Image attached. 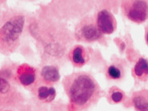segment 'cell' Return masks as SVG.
I'll return each instance as SVG.
<instances>
[{"label": "cell", "mask_w": 148, "mask_h": 111, "mask_svg": "<svg viewBox=\"0 0 148 111\" xmlns=\"http://www.w3.org/2000/svg\"><path fill=\"white\" fill-rule=\"evenodd\" d=\"M60 77L57 67L45 65L42 67L38 73V82L40 84L52 85L59 81Z\"/></svg>", "instance_id": "8"}, {"label": "cell", "mask_w": 148, "mask_h": 111, "mask_svg": "<svg viewBox=\"0 0 148 111\" xmlns=\"http://www.w3.org/2000/svg\"><path fill=\"white\" fill-rule=\"evenodd\" d=\"M145 37L146 43L148 45V25L145 28Z\"/></svg>", "instance_id": "15"}, {"label": "cell", "mask_w": 148, "mask_h": 111, "mask_svg": "<svg viewBox=\"0 0 148 111\" xmlns=\"http://www.w3.org/2000/svg\"><path fill=\"white\" fill-rule=\"evenodd\" d=\"M25 25V16L21 12H3L0 20V52L8 56L15 52L20 44Z\"/></svg>", "instance_id": "2"}, {"label": "cell", "mask_w": 148, "mask_h": 111, "mask_svg": "<svg viewBox=\"0 0 148 111\" xmlns=\"http://www.w3.org/2000/svg\"><path fill=\"white\" fill-rule=\"evenodd\" d=\"M134 76L138 80L145 81L148 79V61L143 58H140L133 69Z\"/></svg>", "instance_id": "12"}, {"label": "cell", "mask_w": 148, "mask_h": 111, "mask_svg": "<svg viewBox=\"0 0 148 111\" xmlns=\"http://www.w3.org/2000/svg\"><path fill=\"white\" fill-rule=\"evenodd\" d=\"M99 29L103 34L113 33L116 29L117 22L113 15L108 10H101L97 13L96 18Z\"/></svg>", "instance_id": "7"}, {"label": "cell", "mask_w": 148, "mask_h": 111, "mask_svg": "<svg viewBox=\"0 0 148 111\" xmlns=\"http://www.w3.org/2000/svg\"><path fill=\"white\" fill-rule=\"evenodd\" d=\"M33 89H36V95L38 99L43 103H49L54 100L56 96V92L51 85L38 83Z\"/></svg>", "instance_id": "10"}, {"label": "cell", "mask_w": 148, "mask_h": 111, "mask_svg": "<svg viewBox=\"0 0 148 111\" xmlns=\"http://www.w3.org/2000/svg\"><path fill=\"white\" fill-rule=\"evenodd\" d=\"M37 70L34 67L27 64H23L17 67L15 76V81L20 83L22 86L26 88H34L38 83Z\"/></svg>", "instance_id": "6"}, {"label": "cell", "mask_w": 148, "mask_h": 111, "mask_svg": "<svg viewBox=\"0 0 148 111\" xmlns=\"http://www.w3.org/2000/svg\"><path fill=\"white\" fill-rule=\"evenodd\" d=\"M0 106L2 108H11L18 106L23 100L22 96L11 81L1 77L0 86Z\"/></svg>", "instance_id": "5"}, {"label": "cell", "mask_w": 148, "mask_h": 111, "mask_svg": "<svg viewBox=\"0 0 148 111\" xmlns=\"http://www.w3.org/2000/svg\"><path fill=\"white\" fill-rule=\"evenodd\" d=\"M125 67L121 63H113L108 67L106 75L111 80L119 81L124 77Z\"/></svg>", "instance_id": "13"}, {"label": "cell", "mask_w": 148, "mask_h": 111, "mask_svg": "<svg viewBox=\"0 0 148 111\" xmlns=\"http://www.w3.org/2000/svg\"><path fill=\"white\" fill-rule=\"evenodd\" d=\"M77 40L83 42H93L101 40L103 33L97 25V21L92 17L86 16L77 24L75 31Z\"/></svg>", "instance_id": "3"}, {"label": "cell", "mask_w": 148, "mask_h": 111, "mask_svg": "<svg viewBox=\"0 0 148 111\" xmlns=\"http://www.w3.org/2000/svg\"><path fill=\"white\" fill-rule=\"evenodd\" d=\"M63 86L74 109L85 110L96 105L101 98L99 83L92 74L78 72L65 76Z\"/></svg>", "instance_id": "1"}, {"label": "cell", "mask_w": 148, "mask_h": 111, "mask_svg": "<svg viewBox=\"0 0 148 111\" xmlns=\"http://www.w3.org/2000/svg\"><path fill=\"white\" fill-rule=\"evenodd\" d=\"M111 99H112L114 102H118L121 101L123 99V97H124V94L123 93V92H121L120 90H115L113 91L112 94L111 95Z\"/></svg>", "instance_id": "14"}, {"label": "cell", "mask_w": 148, "mask_h": 111, "mask_svg": "<svg viewBox=\"0 0 148 111\" xmlns=\"http://www.w3.org/2000/svg\"><path fill=\"white\" fill-rule=\"evenodd\" d=\"M132 101L136 110L148 111V90H141L133 93Z\"/></svg>", "instance_id": "11"}, {"label": "cell", "mask_w": 148, "mask_h": 111, "mask_svg": "<svg viewBox=\"0 0 148 111\" xmlns=\"http://www.w3.org/2000/svg\"><path fill=\"white\" fill-rule=\"evenodd\" d=\"M121 8L130 21L141 24L147 20L148 0H123Z\"/></svg>", "instance_id": "4"}, {"label": "cell", "mask_w": 148, "mask_h": 111, "mask_svg": "<svg viewBox=\"0 0 148 111\" xmlns=\"http://www.w3.org/2000/svg\"><path fill=\"white\" fill-rule=\"evenodd\" d=\"M69 59L75 67H82L86 64L88 56L86 49L81 45H76L70 51Z\"/></svg>", "instance_id": "9"}]
</instances>
